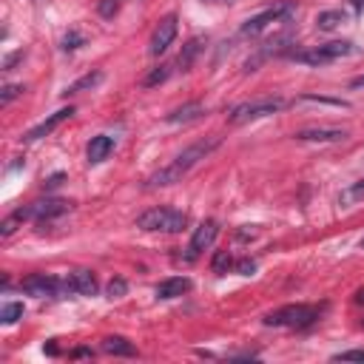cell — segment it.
I'll list each match as a JSON object with an SVG mask.
<instances>
[{
  "instance_id": "obj_9",
  "label": "cell",
  "mask_w": 364,
  "mask_h": 364,
  "mask_svg": "<svg viewBox=\"0 0 364 364\" xmlns=\"http://www.w3.org/2000/svg\"><path fill=\"white\" fill-rule=\"evenodd\" d=\"M173 37H176V14H165V17L156 23L154 34H151L148 51H151L154 57H159L162 51H168V46L173 43Z\"/></svg>"
},
{
  "instance_id": "obj_3",
  "label": "cell",
  "mask_w": 364,
  "mask_h": 364,
  "mask_svg": "<svg viewBox=\"0 0 364 364\" xmlns=\"http://www.w3.org/2000/svg\"><path fill=\"white\" fill-rule=\"evenodd\" d=\"M188 225V216L176 208H148L145 213L136 216V228L142 230H154V233H179Z\"/></svg>"
},
{
  "instance_id": "obj_18",
  "label": "cell",
  "mask_w": 364,
  "mask_h": 364,
  "mask_svg": "<svg viewBox=\"0 0 364 364\" xmlns=\"http://www.w3.org/2000/svg\"><path fill=\"white\" fill-rule=\"evenodd\" d=\"M341 23H347V14H344L341 9H330V11H321V14L316 17V26H318L321 31H333V28L341 26Z\"/></svg>"
},
{
  "instance_id": "obj_17",
  "label": "cell",
  "mask_w": 364,
  "mask_h": 364,
  "mask_svg": "<svg viewBox=\"0 0 364 364\" xmlns=\"http://www.w3.org/2000/svg\"><path fill=\"white\" fill-rule=\"evenodd\" d=\"M102 350L111 353V355H136V347L128 338H122V336H108L102 341Z\"/></svg>"
},
{
  "instance_id": "obj_22",
  "label": "cell",
  "mask_w": 364,
  "mask_h": 364,
  "mask_svg": "<svg viewBox=\"0 0 364 364\" xmlns=\"http://www.w3.org/2000/svg\"><path fill=\"white\" fill-rule=\"evenodd\" d=\"M17 318H23V304H20V301H9V304H3V310H0V321H3V324H14Z\"/></svg>"
},
{
  "instance_id": "obj_14",
  "label": "cell",
  "mask_w": 364,
  "mask_h": 364,
  "mask_svg": "<svg viewBox=\"0 0 364 364\" xmlns=\"http://www.w3.org/2000/svg\"><path fill=\"white\" fill-rule=\"evenodd\" d=\"M114 151V139L108 134H97L91 136L88 148H85V156H88V165H100L102 159H108V154Z\"/></svg>"
},
{
  "instance_id": "obj_15",
  "label": "cell",
  "mask_w": 364,
  "mask_h": 364,
  "mask_svg": "<svg viewBox=\"0 0 364 364\" xmlns=\"http://www.w3.org/2000/svg\"><path fill=\"white\" fill-rule=\"evenodd\" d=\"M191 290V279L188 276H171V279H162L156 284V299H176L182 293Z\"/></svg>"
},
{
  "instance_id": "obj_13",
  "label": "cell",
  "mask_w": 364,
  "mask_h": 364,
  "mask_svg": "<svg viewBox=\"0 0 364 364\" xmlns=\"http://www.w3.org/2000/svg\"><path fill=\"white\" fill-rule=\"evenodd\" d=\"M299 142H341L347 136L344 128H301L293 134Z\"/></svg>"
},
{
  "instance_id": "obj_23",
  "label": "cell",
  "mask_w": 364,
  "mask_h": 364,
  "mask_svg": "<svg viewBox=\"0 0 364 364\" xmlns=\"http://www.w3.org/2000/svg\"><path fill=\"white\" fill-rule=\"evenodd\" d=\"M171 68H173V65H168V63H165V65H159V68H154V71L145 77V88H154V85L165 82V80L171 77Z\"/></svg>"
},
{
  "instance_id": "obj_28",
  "label": "cell",
  "mask_w": 364,
  "mask_h": 364,
  "mask_svg": "<svg viewBox=\"0 0 364 364\" xmlns=\"http://www.w3.org/2000/svg\"><path fill=\"white\" fill-rule=\"evenodd\" d=\"M333 361H364V350H344V353H336Z\"/></svg>"
},
{
  "instance_id": "obj_36",
  "label": "cell",
  "mask_w": 364,
  "mask_h": 364,
  "mask_svg": "<svg viewBox=\"0 0 364 364\" xmlns=\"http://www.w3.org/2000/svg\"><path fill=\"white\" fill-rule=\"evenodd\" d=\"M361 327H364V318H361Z\"/></svg>"
},
{
  "instance_id": "obj_32",
  "label": "cell",
  "mask_w": 364,
  "mask_h": 364,
  "mask_svg": "<svg viewBox=\"0 0 364 364\" xmlns=\"http://www.w3.org/2000/svg\"><path fill=\"white\" fill-rule=\"evenodd\" d=\"M20 57H23V51H14V54H11V57H9L6 63H3V68H11V65H14V63H17Z\"/></svg>"
},
{
  "instance_id": "obj_7",
  "label": "cell",
  "mask_w": 364,
  "mask_h": 364,
  "mask_svg": "<svg viewBox=\"0 0 364 364\" xmlns=\"http://www.w3.org/2000/svg\"><path fill=\"white\" fill-rule=\"evenodd\" d=\"M293 11H296V3H293V0L276 3V6H270V9L259 11V14H253L250 20H245V23H242V34H259V31H264L270 23H279V20L290 17Z\"/></svg>"
},
{
  "instance_id": "obj_12",
  "label": "cell",
  "mask_w": 364,
  "mask_h": 364,
  "mask_svg": "<svg viewBox=\"0 0 364 364\" xmlns=\"http://www.w3.org/2000/svg\"><path fill=\"white\" fill-rule=\"evenodd\" d=\"M65 284H68V293L74 296H94L97 293V276L91 270H71L65 276Z\"/></svg>"
},
{
  "instance_id": "obj_10",
  "label": "cell",
  "mask_w": 364,
  "mask_h": 364,
  "mask_svg": "<svg viewBox=\"0 0 364 364\" xmlns=\"http://www.w3.org/2000/svg\"><path fill=\"white\" fill-rule=\"evenodd\" d=\"M71 114H74V108L68 105V108H60V111H54L51 117H46L40 125H34V128H28L26 134H23V142H37V139H43V136H48L57 125H63L65 119H71Z\"/></svg>"
},
{
  "instance_id": "obj_27",
  "label": "cell",
  "mask_w": 364,
  "mask_h": 364,
  "mask_svg": "<svg viewBox=\"0 0 364 364\" xmlns=\"http://www.w3.org/2000/svg\"><path fill=\"white\" fill-rule=\"evenodd\" d=\"M125 290H128L125 279H111V282H108V296H111V299H119Z\"/></svg>"
},
{
  "instance_id": "obj_34",
  "label": "cell",
  "mask_w": 364,
  "mask_h": 364,
  "mask_svg": "<svg viewBox=\"0 0 364 364\" xmlns=\"http://www.w3.org/2000/svg\"><path fill=\"white\" fill-rule=\"evenodd\" d=\"M74 355H77V358H82V355H91V350H85V347H80V350H74Z\"/></svg>"
},
{
  "instance_id": "obj_30",
  "label": "cell",
  "mask_w": 364,
  "mask_h": 364,
  "mask_svg": "<svg viewBox=\"0 0 364 364\" xmlns=\"http://www.w3.org/2000/svg\"><path fill=\"white\" fill-rule=\"evenodd\" d=\"M236 270H239L242 276H250V273L256 270V262H250V259H242V262L236 264Z\"/></svg>"
},
{
  "instance_id": "obj_29",
  "label": "cell",
  "mask_w": 364,
  "mask_h": 364,
  "mask_svg": "<svg viewBox=\"0 0 364 364\" xmlns=\"http://www.w3.org/2000/svg\"><path fill=\"white\" fill-rule=\"evenodd\" d=\"M20 91H23V85H6V88H3V94H0V102H3V105H9Z\"/></svg>"
},
{
  "instance_id": "obj_16",
  "label": "cell",
  "mask_w": 364,
  "mask_h": 364,
  "mask_svg": "<svg viewBox=\"0 0 364 364\" xmlns=\"http://www.w3.org/2000/svg\"><path fill=\"white\" fill-rule=\"evenodd\" d=\"M202 114H205V108H202L199 102H188V105L171 111L165 119H168V122H193V119H199Z\"/></svg>"
},
{
  "instance_id": "obj_37",
  "label": "cell",
  "mask_w": 364,
  "mask_h": 364,
  "mask_svg": "<svg viewBox=\"0 0 364 364\" xmlns=\"http://www.w3.org/2000/svg\"><path fill=\"white\" fill-rule=\"evenodd\" d=\"M361 247H364V242H361Z\"/></svg>"
},
{
  "instance_id": "obj_8",
  "label": "cell",
  "mask_w": 364,
  "mask_h": 364,
  "mask_svg": "<svg viewBox=\"0 0 364 364\" xmlns=\"http://www.w3.org/2000/svg\"><path fill=\"white\" fill-rule=\"evenodd\" d=\"M219 236V222L216 219H205L196 230H193V236H191V245H188V253H185V262H193L205 247H210L213 245V239Z\"/></svg>"
},
{
  "instance_id": "obj_20",
  "label": "cell",
  "mask_w": 364,
  "mask_h": 364,
  "mask_svg": "<svg viewBox=\"0 0 364 364\" xmlns=\"http://www.w3.org/2000/svg\"><path fill=\"white\" fill-rule=\"evenodd\" d=\"M199 48H202V37H193V40L185 46V51L176 57V65H182V71H188V65L193 63V57L199 54Z\"/></svg>"
},
{
  "instance_id": "obj_21",
  "label": "cell",
  "mask_w": 364,
  "mask_h": 364,
  "mask_svg": "<svg viewBox=\"0 0 364 364\" xmlns=\"http://www.w3.org/2000/svg\"><path fill=\"white\" fill-rule=\"evenodd\" d=\"M100 80H102V74H100V71H94V74H85V77H80L77 82H71V85L65 88V97H68V94H80V91H88V88H94Z\"/></svg>"
},
{
  "instance_id": "obj_33",
  "label": "cell",
  "mask_w": 364,
  "mask_h": 364,
  "mask_svg": "<svg viewBox=\"0 0 364 364\" xmlns=\"http://www.w3.org/2000/svg\"><path fill=\"white\" fill-rule=\"evenodd\" d=\"M350 88H364V74H361V77H355V80L350 82Z\"/></svg>"
},
{
  "instance_id": "obj_2",
  "label": "cell",
  "mask_w": 364,
  "mask_h": 364,
  "mask_svg": "<svg viewBox=\"0 0 364 364\" xmlns=\"http://www.w3.org/2000/svg\"><path fill=\"white\" fill-rule=\"evenodd\" d=\"M321 307L318 304H284L279 310H270L264 316L267 327H293V330H304L310 324H316Z\"/></svg>"
},
{
  "instance_id": "obj_4",
  "label": "cell",
  "mask_w": 364,
  "mask_h": 364,
  "mask_svg": "<svg viewBox=\"0 0 364 364\" xmlns=\"http://www.w3.org/2000/svg\"><path fill=\"white\" fill-rule=\"evenodd\" d=\"M347 54H355V46L347 43V40H336V43H324V46H313V48H304V51H293L290 57L296 63H304V65H327L338 57H347Z\"/></svg>"
},
{
  "instance_id": "obj_24",
  "label": "cell",
  "mask_w": 364,
  "mask_h": 364,
  "mask_svg": "<svg viewBox=\"0 0 364 364\" xmlns=\"http://www.w3.org/2000/svg\"><path fill=\"white\" fill-rule=\"evenodd\" d=\"M230 264H233L230 253H228V250H219V253L213 256V262H210V270L222 276V273H228V270H230Z\"/></svg>"
},
{
  "instance_id": "obj_6",
  "label": "cell",
  "mask_w": 364,
  "mask_h": 364,
  "mask_svg": "<svg viewBox=\"0 0 364 364\" xmlns=\"http://www.w3.org/2000/svg\"><path fill=\"white\" fill-rule=\"evenodd\" d=\"M20 287L28 296H34V299H60V296H68L65 279H57V276H48V273H31V276L23 279Z\"/></svg>"
},
{
  "instance_id": "obj_5",
  "label": "cell",
  "mask_w": 364,
  "mask_h": 364,
  "mask_svg": "<svg viewBox=\"0 0 364 364\" xmlns=\"http://www.w3.org/2000/svg\"><path fill=\"white\" fill-rule=\"evenodd\" d=\"M284 108V100L282 97H262V100H247V102H239L228 111V119L233 125H242V122H250V119H259V117H267V114H276Z\"/></svg>"
},
{
  "instance_id": "obj_19",
  "label": "cell",
  "mask_w": 364,
  "mask_h": 364,
  "mask_svg": "<svg viewBox=\"0 0 364 364\" xmlns=\"http://www.w3.org/2000/svg\"><path fill=\"white\" fill-rule=\"evenodd\" d=\"M361 196H364V179H358L355 185L344 188V191L338 193V205H341V208H350V205H355Z\"/></svg>"
},
{
  "instance_id": "obj_25",
  "label": "cell",
  "mask_w": 364,
  "mask_h": 364,
  "mask_svg": "<svg viewBox=\"0 0 364 364\" xmlns=\"http://www.w3.org/2000/svg\"><path fill=\"white\" fill-rule=\"evenodd\" d=\"M119 3H122V0H100V3H97L100 17H114V14L119 11Z\"/></svg>"
},
{
  "instance_id": "obj_31",
  "label": "cell",
  "mask_w": 364,
  "mask_h": 364,
  "mask_svg": "<svg viewBox=\"0 0 364 364\" xmlns=\"http://www.w3.org/2000/svg\"><path fill=\"white\" fill-rule=\"evenodd\" d=\"M63 179H65V173H54V176H48V179H46V188L51 191V188H57Z\"/></svg>"
},
{
  "instance_id": "obj_1",
  "label": "cell",
  "mask_w": 364,
  "mask_h": 364,
  "mask_svg": "<svg viewBox=\"0 0 364 364\" xmlns=\"http://www.w3.org/2000/svg\"><path fill=\"white\" fill-rule=\"evenodd\" d=\"M222 145V136H205V139H199V142H193V145H188L182 154H176L165 168H159L156 173H151L148 176V182H145V188L151 191V188H165V185H173V182H179L191 168H196L208 154H213L216 148Z\"/></svg>"
},
{
  "instance_id": "obj_26",
  "label": "cell",
  "mask_w": 364,
  "mask_h": 364,
  "mask_svg": "<svg viewBox=\"0 0 364 364\" xmlns=\"http://www.w3.org/2000/svg\"><path fill=\"white\" fill-rule=\"evenodd\" d=\"M82 46V34H77V31H68L65 37H63V51H77Z\"/></svg>"
},
{
  "instance_id": "obj_35",
  "label": "cell",
  "mask_w": 364,
  "mask_h": 364,
  "mask_svg": "<svg viewBox=\"0 0 364 364\" xmlns=\"http://www.w3.org/2000/svg\"><path fill=\"white\" fill-rule=\"evenodd\" d=\"M350 3H353V6H355V9H358V11H361V9H364V0H350Z\"/></svg>"
},
{
  "instance_id": "obj_11",
  "label": "cell",
  "mask_w": 364,
  "mask_h": 364,
  "mask_svg": "<svg viewBox=\"0 0 364 364\" xmlns=\"http://www.w3.org/2000/svg\"><path fill=\"white\" fill-rule=\"evenodd\" d=\"M71 205L65 199H43V202H31L26 205V213L28 219H37V222H46V219H54L60 213H65Z\"/></svg>"
}]
</instances>
